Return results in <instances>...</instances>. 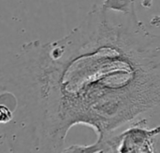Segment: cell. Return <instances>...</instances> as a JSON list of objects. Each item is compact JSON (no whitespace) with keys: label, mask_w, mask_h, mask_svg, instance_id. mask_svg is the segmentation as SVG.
<instances>
[{"label":"cell","mask_w":160,"mask_h":153,"mask_svg":"<svg viewBox=\"0 0 160 153\" xmlns=\"http://www.w3.org/2000/svg\"><path fill=\"white\" fill-rule=\"evenodd\" d=\"M2 90L28 152H63L75 125L101 140L160 113V34L136 13L94 5L64 37L23 44L3 66Z\"/></svg>","instance_id":"6da1fadb"},{"label":"cell","mask_w":160,"mask_h":153,"mask_svg":"<svg viewBox=\"0 0 160 153\" xmlns=\"http://www.w3.org/2000/svg\"><path fill=\"white\" fill-rule=\"evenodd\" d=\"M160 135V126L148 128V120L142 119L128 124L122 131L109 135L91 145H71L63 152H156V144Z\"/></svg>","instance_id":"7a4b0ae2"},{"label":"cell","mask_w":160,"mask_h":153,"mask_svg":"<svg viewBox=\"0 0 160 153\" xmlns=\"http://www.w3.org/2000/svg\"><path fill=\"white\" fill-rule=\"evenodd\" d=\"M101 7L123 14H134L135 0H104Z\"/></svg>","instance_id":"3957f363"},{"label":"cell","mask_w":160,"mask_h":153,"mask_svg":"<svg viewBox=\"0 0 160 153\" xmlns=\"http://www.w3.org/2000/svg\"><path fill=\"white\" fill-rule=\"evenodd\" d=\"M13 119V113L11 109L5 104L0 103V124L7 125Z\"/></svg>","instance_id":"277c9868"},{"label":"cell","mask_w":160,"mask_h":153,"mask_svg":"<svg viewBox=\"0 0 160 153\" xmlns=\"http://www.w3.org/2000/svg\"><path fill=\"white\" fill-rule=\"evenodd\" d=\"M150 24L152 26H155V27H159L160 28V15H156L154 16L151 21H150Z\"/></svg>","instance_id":"5b68a950"},{"label":"cell","mask_w":160,"mask_h":153,"mask_svg":"<svg viewBox=\"0 0 160 153\" xmlns=\"http://www.w3.org/2000/svg\"><path fill=\"white\" fill-rule=\"evenodd\" d=\"M154 0H142V6L145 8H149L152 7Z\"/></svg>","instance_id":"8992f818"}]
</instances>
